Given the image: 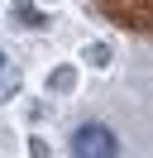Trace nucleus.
<instances>
[{
  "label": "nucleus",
  "mask_w": 153,
  "mask_h": 158,
  "mask_svg": "<svg viewBox=\"0 0 153 158\" xmlns=\"http://www.w3.org/2000/svg\"><path fill=\"white\" fill-rule=\"evenodd\" d=\"M72 153H81V158H115L120 153V134L105 129V125H81L72 134Z\"/></svg>",
  "instance_id": "nucleus-1"
},
{
  "label": "nucleus",
  "mask_w": 153,
  "mask_h": 158,
  "mask_svg": "<svg viewBox=\"0 0 153 158\" xmlns=\"http://www.w3.org/2000/svg\"><path fill=\"white\" fill-rule=\"evenodd\" d=\"M14 15H19V24H24V29H43V24H48V15H38L29 0H14Z\"/></svg>",
  "instance_id": "nucleus-2"
},
{
  "label": "nucleus",
  "mask_w": 153,
  "mask_h": 158,
  "mask_svg": "<svg viewBox=\"0 0 153 158\" xmlns=\"http://www.w3.org/2000/svg\"><path fill=\"white\" fill-rule=\"evenodd\" d=\"M81 58L91 62V67H110V48H105V43H86V48H81Z\"/></svg>",
  "instance_id": "nucleus-3"
},
{
  "label": "nucleus",
  "mask_w": 153,
  "mask_h": 158,
  "mask_svg": "<svg viewBox=\"0 0 153 158\" xmlns=\"http://www.w3.org/2000/svg\"><path fill=\"white\" fill-rule=\"evenodd\" d=\"M72 81H76V77H72V67H57V72H53V91H67Z\"/></svg>",
  "instance_id": "nucleus-4"
},
{
  "label": "nucleus",
  "mask_w": 153,
  "mask_h": 158,
  "mask_svg": "<svg viewBox=\"0 0 153 158\" xmlns=\"http://www.w3.org/2000/svg\"><path fill=\"white\" fill-rule=\"evenodd\" d=\"M0 62H5V58H0Z\"/></svg>",
  "instance_id": "nucleus-5"
}]
</instances>
